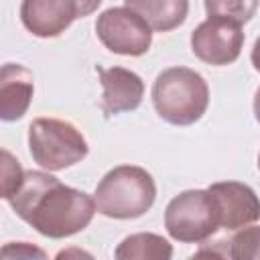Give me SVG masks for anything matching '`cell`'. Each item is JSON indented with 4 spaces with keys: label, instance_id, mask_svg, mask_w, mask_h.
<instances>
[{
    "label": "cell",
    "instance_id": "6da1fadb",
    "mask_svg": "<svg viewBox=\"0 0 260 260\" xmlns=\"http://www.w3.org/2000/svg\"><path fill=\"white\" fill-rule=\"evenodd\" d=\"M8 203L22 221L51 240L83 232L98 213L91 195L61 183L51 171H26Z\"/></svg>",
    "mask_w": 260,
    "mask_h": 260
},
{
    "label": "cell",
    "instance_id": "7a4b0ae2",
    "mask_svg": "<svg viewBox=\"0 0 260 260\" xmlns=\"http://www.w3.org/2000/svg\"><path fill=\"white\" fill-rule=\"evenodd\" d=\"M150 98L160 120L173 126H191L207 112L209 85L195 69L175 65L156 75Z\"/></svg>",
    "mask_w": 260,
    "mask_h": 260
},
{
    "label": "cell",
    "instance_id": "3957f363",
    "mask_svg": "<svg viewBox=\"0 0 260 260\" xmlns=\"http://www.w3.org/2000/svg\"><path fill=\"white\" fill-rule=\"evenodd\" d=\"M98 213L110 219L142 217L156 201L152 175L138 165H118L110 169L93 191Z\"/></svg>",
    "mask_w": 260,
    "mask_h": 260
},
{
    "label": "cell",
    "instance_id": "277c9868",
    "mask_svg": "<svg viewBox=\"0 0 260 260\" xmlns=\"http://www.w3.org/2000/svg\"><path fill=\"white\" fill-rule=\"evenodd\" d=\"M28 152L41 169L55 173L81 162L89 146L75 124L59 118H35L28 126Z\"/></svg>",
    "mask_w": 260,
    "mask_h": 260
},
{
    "label": "cell",
    "instance_id": "5b68a950",
    "mask_svg": "<svg viewBox=\"0 0 260 260\" xmlns=\"http://www.w3.org/2000/svg\"><path fill=\"white\" fill-rule=\"evenodd\" d=\"M165 228L175 242H205L221 228L213 195L207 189L181 191L165 207Z\"/></svg>",
    "mask_w": 260,
    "mask_h": 260
},
{
    "label": "cell",
    "instance_id": "8992f818",
    "mask_svg": "<svg viewBox=\"0 0 260 260\" xmlns=\"http://www.w3.org/2000/svg\"><path fill=\"white\" fill-rule=\"evenodd\" d=\"M95 35L110 53L124 57H140L152 45L150 24L128 6H112L100 12Z\"/></svg>",
    "mask_w": 260,
    "mask_h": 260
},
{
    "label": "cell",
    "instance_id": "52a82bcc",
    "mask_svg": "<svg viewBox=\"0 0 260 260\" xmlns=\"http://www.w3.org/2000/svg\"><path fill=\"white\" fill-rule=\"evenodd\" d=\"M104 0H22L20 22L39 39L63 35L77 18L93 14Z\"/></svg>",
    "mask_w": 260,
    "mask_h": 260
},
{
    "label": "cell",
    "instance_id": "ba28073f",
    "mask_svg": "<svg viewBox=\"0 0 260 260\" xmlns=\"http://www.w3.org/2000/svg\"><path fill=\"white\" fill-rule=\"evenodd\" d=\"M246 35L242 24L221 16H207L191 32V53L213 67H225L240 59Z\"/></svg>",
    "mask_w": 260,
    "mask_h": 260
},
{
    "label": "cell",
    "instance_id": "9c48e42d",
    "mask_svg": "<svg viewBox=\"0 0 260 260\" xmlns=\"http://www.w3.org/2000/svg\"><path fill=\"white\" fill-rule=\"evenodd\" d=\"M207 191L215 199L219 225L223 230L236 232L260 219V197L250 185L240 181H217L211 183Z\"/></svg>",
    "mask_w": 260,
    "mask_h": 260
},
{
    "label": "cell",
    "instance_id": "30bf717a",
    "mask_svg": "<svg viewBox=\"0 0 260 260\" xmlns=\"http://www.w3.org/2000/svg\"><path fill=\"white\" fill-rule=\"evenodd\" d=\"M102 83V110L106 116H118L124 112H134L144 98V81L138 73L126 67L100 69Z\"/></svg>",
    "mask_w": 260,
    "mask_h": 260
},
{
    "label": "cell",
    "instance_id": "8fae6325",
    "mask_svg": "<svg viewBox=\"0 0 260 260\" xmlns=\"http://www.w3.org/2000/svg\"><path fill=\"white\" fill-rule=\"evenodd\" d=\"M35 95V75L20 63H4L0 71V118L4 122L20 120Z\"/></svg>",
    "mask_w": 260,
    "mask_h": 260
},
{
    "label": "cell",
    "instance_id": "7c38bea8",
    "mask_svg": "<svg viewBox=\"0 0 260 260\" xmlns=\"http://www.w3.org/2000/svg\"><path fill=\"white\" fill-rule=\"evenodd\" d=\"M124 6L138 12L154 32L179 28L189 14V0H124Z\"/></svg>",
    "mask_w": 260,
    "mask_h": 260
},
{
    "label": "cell",
    "instance_id": "4fadbf2b",
    "mask_svg": "<svg viewBox=\"0 0 260 260\" xmlns=\"http://www.w3.org/2000/svg\"><path fill=\"white\" fill-rule=\"evenodd\" d=\"M116 260H171L173 244L152 232H138L126 236L114 250Z\"/></svg>",
    "mask_w": 260,
    "mask_h": 260
},
{
    "label": "cell",
    "instance_id": "5bb4252c",
    "mask_svg": "<svg viewBox=\"0 0 260 260\" xmlns=\"http://www.w3.org/2000/svg\"><path fill=\"white\" fill-rule=\"evenodd\" d=\"M260 0H203L207 16H221L246 24L254 18Z\"/></svg>",
    "mask_w": 260,
    "mask_h": 260
},
{
    "label": "cell",
    "instance_id": "9a60e30c",
    "mask_svg": "<svg viewBox=\"0 0 260 260\" xmlns=\"http://www.w3.org/2000/svg\"><path fill=\"white\" fill-rule=\"evenodd\" d=\"M228 256L234 260H260V225H246L236 230V236L228 242Z\"/></svg>",
    "mask_w": 260,
    "mask_h": 260
},
{
    "label": "cell",
    "instance_id": "2e32d148",
    "mask_svg": "<svg viewBox=\"0 0 260 260\" xmlns=\"http://www.w3.org/2000/svg\"><path fill=\"white\" fill-rule=\"evenodd\" d=\"M24 173L26 171L20 167L16 156H12L8 148H2V199L4 201H8L18 191V187L22 185Z\"/></svg>",
    "mask_w": 260,
    "mask_h": 260
},
{
    "label": "cell",
    "instance_id": "e0dca14e",
    "mask_svg": "<svg viewBox=\"0 0 260 260\" xmlns=\"http://www.w3.org/2000/svg\"><path fill=\"white\" fill-rule=\"evenodd\" d=\"M2 258H47L45 250L28 242H8L2 246Z\"/></svg>",
    "mask_w": 260,
    "mask_h": 260
},
{
    "label": "cell",
    "instance_id": "ac0fdd59",
    "mask_svg": "<svg viewBox=\"0 0 260 260\" xmlns=\"http://www.w3.org/2000/svg\"><path fill=\"white\" fill-rule=\"evenodd\" d=\"M250 61H252V67L260 73V37L254 41V47H252V53H250Z\"/></svg>",
    "mask_w": 260,
    "mask_h": 260
},
{
    "label": "cell",
    "instance_id": "d6986e66",
    "mask_svg": "<svg viewBox=\"0 0 260 260\" xmlns=\"http://www.w3.org/2000/svg\"><path fill=\"white\" fill-rule=\"evenodd\" d=\"M69 256H89L91 258V254H87L83 250H63V252L57 254V258H69Z\"/></svg>",
    "mask_w": 260,
    "mask_h": 260
},
{
    "label": "cell",
    "instance_id": "ffe728a7",
    "mask_svg": "<svg viewBox=\"0 0 260 260\" xmlns=\"http://www.w3.org/2000/svg\"><path fill=\"white\" fill-rule=\"evenodd\" d=\"M252 108H254V118H256V122L260 124V87H258L256 93H254V104H252Z\"/></svg>",
    "mask_w": 260,
    "mask_h": 260
},
{
    "label": "cell",
    "instance_id": "44dd1931",
    "mask_svg": "<svg viewBox=\"0 0 260 260\" xmlns=\"http://www.w3.org/2000/svg\"><path fill=\"white\" fill-rule=\"evenodd\" d=\"M258 171H260V154H258Z\"/></svg>",
    "mask_w": 260,
    "mask_h": 260
}]
</instances>
